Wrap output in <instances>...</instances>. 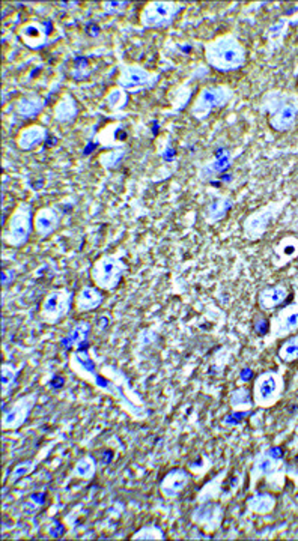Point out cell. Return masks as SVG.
<instances>
[{
    "label": "cell",
    "instance_id": "obj_25",
    "mask_svg": "<svg viewBox=\"0 0 298 541\" xmlns=\"http://www.w3.org/2000/svg\"><path fill=\"white\" fill-rule=\"evenodd\" d=\"M234 206V200L229 197H216L211 200L207 208L204 211V219L208 224H217L223 219H226V215L229 214V211Z\"/></svg>",
    "mask_w": 298,
    "mask_h": 541
},
{
    "label": "cell",
    "instance_id": "obj_13",
    "mask_svg": "<svg viewBox=\"0 0 298 541\" xmlns=\"http://www.w3.org/2000/svg\"><path fill=\"white\" fill-rule=\"evenodd\" d=\"M160 76L145 66L136 64H125L119 66L118 88L125 92H137L152 89L159 83Z\"/></svg>",
    "mask_w": 298,
    "mask_h": 541
},
{
    "label": "cell",
    "instance_id": "obj_6",
    "mask_svg": "<svg viewBox=\"0 0 298 541\" xmlns=\"http://www.w3.org/2000/svg\"><path fill=\"white\" fill-rule=\"evenodd\" d=\"M128 263L121 252L103 255L93 262L91 268V281L103 292H113L122 283L124 275L128 271Z\"/></svg>",
    "mask_w": 298,
    "mask_h": 541
},
{
    "label": "cell",
    "instance_id": "obj_26",
    "mask_svg": "<svg viewBox=\"0 0 298 541\" xmlns=\"http://www.w3.org/2000/svg\"><path fill=\"white\" fill-rule=\"evenodd\" d=\"M45 107V101L41 98L38 93H28L16 103V112L26 119L37 117L42 108Z\"/></svg>",
    "mask_w": 298,
    "mask_h": 541
},
{
    "label": "cell",
    "instance_id": "obj_21",
    "mask_svg": "<svg viewBox=\"0 0 298 541\" xmlns=\"http://www.w3.org/2000/svg\"><path fill=\"white\" fill-rule=\"evenodd\" d=\"M228 477V467H223L222 471L211 478L210 481L202 486V489L196 495V504L205 501H224L226 490H224V479Z\"/></svg>",
    "mask_w": 298,
    "mask_h": 541
},
{
    "label": "cell",
    "instance_id": "obj_33",
    "mask_svg": "<svg viewBox=\"0 0 298 541\" xmlns=\"http://www.w3.org/2000/svg\"><path fill=\"white\" fill-rule=\"evenodd\" d=\"M40 460H41V457H37V459H28V460H23V462L17 463V465L14 466L13 471H11V474H9V477H8L6 483H8L9 486L17 484L21 478L28 477L29 474H32V472L35 471V469H37Z\"/></svg>",
    "mask_w": 298,
    "mask_h": 541
},
{
    "label": "cell",
    "instance_id": "obj_34",
    "mask_svg": "<svg viewBox=\"0 0 298 541\" xmlns=\"http://www.w3.org/2000/svg\"><path fill=\"white\" fill-rule=\"evenodd\" d=\"M133 541H164L166 534L163 529L156 523H147L131 535Z\"/></svg>",
    "mask_w": 298,
    "mask_h": 541
},
{
    "label": "cell",
    "instance_id": "obj_23",
    "mask_svg": "<svg viewBox=\"0 0 298 541\" xmlns=\"http://www.w3.org/2000/svg\"><path fill=\"white\" fill-rule=\"evenodd\" d=\"M89 335H91V323L86 320H80L61 340V346L65 349V351H76V349L88 347Z\"/></svg>",
    "mask_w": 298,
    "mask_h": 541
},
{
    "label": "cell",
    "instance_id": "obj_28",
    "mask_svg": "<svg viewBox=\"0 0 298 541\" xmlns=\"http://www.w3.org/2000/svg\"><path fill=\"white\" fill-rule=\"evenodd\" d=\"M79 113V107L76 100L73 98L71 93H64L61 98H59L57 104L55 105V120L61 124H68L73 122V120L77 117Z\"/></svg>",
    "mask_w": 298,
    "mask_h": 541
},
{
    "label": "cell",
    "instance_id": "obj_14",
    "mask_svg": "<svg viewBox=\"0 0 298 541\" xmlns=\"http://www.w3.org/2000/svg\"><path fill=\"white\" fill-rule=\"evenodd\" d=\"M298 332V299L280 307L270 319V331L265 335L267 343L285 340L286 337Z\"/></svg>",
    "mask_w": 298,
    "mask_h": 541
},
{
    "label": "cell",
    "instance_id": "obj_1",
    "mask_svg": "<svg viewBox=\"0 0 298 541\" xmlns=\"http://www.w3.org/2000/svg\"><path fill=\"white\" fill-rule=\"evenodd\" d=\"M69 368L73 370L74 375H77L80 379L92 385L93 388H97L101 392L115 399L118 405L121 406L122 411H125L134 421H143L149 417L151 411L145 405H137L136 402L131 400L125 394L121 383H118L109 376H105L103 371H98L97 364H95V361L89 355L88 347L73 351V354L69 355Z\"/></svg>",
    "mask_w": 298,
    "mask_h": 541
},
{
    "label": "cell",
    "instance_id": "obj_8",
    "mask_svg": "<svg viewBox=\"0 0 298 541\" xmlns=\"http://www.w3.org/2000/svg\"><path fill=\"white\" fill-rule=\"evenodd\" d=\"M234 98V91L228 84H208L202 88L190 105V115L196 120H207L212 112L223 108Z\"/></svg>",
    "mask_w": 298,
    "mask_h": 541
},
{
    "label": "cell",
    "instance_id": "obj_11",
    "mask_svg": "<svg viewBox=\"0 0 298 541\" xmlns=\"http://www.w3.org/2000/svg\"><path fill=\"white\" fill-rule=\"evenodd\" d=\"M38 399H40V392L30 391L23 395H18L8 407L4 406L2 419H0V427H2V431H16L25 426L30 418L33 407L37 406Z\"/></svg>",
    "mask_w": 298,
    "mask_h": 541
},
{
    "label": "cell",
    "instance_id": "obj_35",
    "mask_svg": "<svg viewBox=\"0 0 298 541\" xmlns=\"http://www.w3.org/2000/svg\"><path fill=\"white\" fill-rule=\"evenodd\" d=\"M298 255V240L294 236L283 238L276 247V260L291 262Z\"/></svg>",
    "mask_w": 298,
    "mask_h": 541
},
{
    "label": "cell",
    "instance_id": "obj_17",
    "mask_svg": "<svg viewBox=\"0 0 298 541\" xmlns=\"http://www.w3.org/2000/svg\"><path fill=\"white\" fill-rule=\"evenodd\" d=\"M61 221H62V212L59 211L57 204L40 208L38 211H35V216H33L35 233H37L38 238L41 239L49 238L57 231L59 226H61Z\"/></svg>",
    "mask_w": 298,
    "mask_h": 541
},
{
    "label": "cell",
    "instance_id": "obj_32",
    "mask_svg": "<svg viewBox=\"0 0 298 541\" xmlns=\"http://www.w3.org/2000/svg\"><path fill=\"white\" fill-rule=\"evenodd\" d=\"M277 358L283 366H290L298 361V332L286 337L277 349Z\"/></svg>",
    "mask_w": 298,
    "mask_h": 541
},
{
    "label": "cell",
    "instance_id": "obj_15",
    "mask_svg": "<svg viewBox=\"0 0 298 541\" xmlns=\"http://www.w3.org/2000/svg\"><path fill=\"white\" fill-rule=\"evenodd\" d=\"M223 501H205L199 502L190 514V520L205 534L217 533L224 519Z\"/></svg>",
    "mask_w": 298,
    "mask_h": 541
},
{
    "label": "cell",
    "instance_id": "obj_2",
    "mask_svg": "<svg viewBox=\"0 0 298 541\" xmlns=\"http://www.w3.org/2000/svg\"><path fill=\"white\" fill-rule=\"evenodd\" d=\"M205 62L217 72H234L247 62V52L241 40L232 32L222 33L204 44Z\"/></svg>",
    "mask_w": 298,
    "mask_h": 541
},
{
    "label": "cell",
    "instance_id": "obj_24",
    "mask_svg": "<svg viewBox=\"0 0 298 541\" xmlns=\"http://www.w3.org/2000/svg\"><path fill=\"white\" fill-rule=\"evenodd\" d=\"M47 136H49V132H47V129L44 127L29 125L18 132L17 146L21 151L29 152L35 148H38L41 143H44L47 140Z\"/></svg>",
    "mask_w": 298,
    "mask_h": 541
},
{
    "label": "cell",
    "instance_id": "obj_29",
    "mask_svg": "<svg viewBox=\"0 0 298 541\" xmlns=\"http://www.w3.org/2000/svg\"><path fill=\"white\" fill-rule=\"evenodd\" d=\"M97 471H98L97 459H95L92 454H85V455H81L80 459H77V462L74 463L73 469H71V472H69V478L71 479L77 478L81 481H89L95 475H97Z\"/></svg>",
    "mask_w": 298,
    "mask_h": 541
},
{
    "label": "cell",
    "instance_id": "obj_31",
    "mask_svg": "<svg viewBox=\"0 0 298 541\" xmlns=\"http://www.w3.org/2000/svg\"><path fill=\"white\" fill-rule=\"evenodd\" d=\"M23 367H17L13 363H4L0 367V378H2V400L5 402L11 392L14 391L18 383V376Z\"/></svg>",
    "mask_w": 298,
    "mask_h": 541
},
{
    "label": "cell",
    "instance_id": "obj_9",
    "mask_svg": "<svg viewBox=\"0 0 298 541\" xmlns=\"http://www.w3.org/2000/svg\"><path fill=\"white\" fill-rule=\"evenodd\" d=\"M76 293L68 287H56L47 293L40 306V319L42 323L55 327L69 316L74 308Z\"/></svg>",
    "mask_w": 298,
    "mask_h": 541
},
{
    "label": "cell",
    "instance_id": "obj_12",
    "mask_svg": "<svg viewBox=\"0 0 298 541\" xmlns=\"http://www.w3.org/2000/svg\"><path fill=\"white\" fill-rule=\"evenodd\" d=\"M283 202H276L265 204L253 212H250L243 220V235L250 243L259 240L267 233L270 226L277 220V216L282 212Z\"/></svg>",
    "mask_w": 298,
    "mask_h": 541
},
{
    "label": "cell",
    "instance_id": "obj_37",
    "mask_svg": "<svg viewBox=\"0 0 298 541\" xmlns=\"http://www.w3.org/2000/svg\"><path fill=\"white\" fill-rule=\"evenodd\" d=\"M130 2H107V4H103V11L109 16H116V14H122Z\"/></svg>",
    "mask_w": 298,
    "mask_h": 541
},
{
    "label": "cell",
    "instance_id": "obj_30",
    "mask_svg": "<svg viewBox=\"0 0 298 541\" xmlns=\"http://www.w3.org/2000/svg\"><path fill=\"white\" fill-rule=\"evenodd\" d=\"M229 406L232 412H252L255 407L252 390L247 387H238L229 394Z\"/></svg>",
    "mask_w": 298,
    "mask_h": 541
},
{
    "label": "cell",
    "instance_id": "obj_19",
    "mask_svg": "<svg viewBox=\"0 0 298 541\" xmlns=\"http://www.w3.org/2000/svg\"><path fill=\"white\" fill-rule=\"evenodd\" d=\"M290 293V287L285 284L267 286L258 295V307L265 313L276 311L288 301Z\"/></svg>",
    "mask_w": 298,
    "mask_h": 541
},
{
    "label": "cell",
    "instance_id": "obj_27",
    "mask_svg": "<svg viewBox=\"0 0 298 541\" xmlns=\"http://www.w3.org/2000/svg\"><path fill=\"white\" fill-rule=\"evenodd\" d=\"M229 167H231V153L228 149L222 148L216 151V155H214L212 161L207 163L204 167H202L199 175H200V179H208L226 172Z\"/></svg>",
    "mask_w": 298,
    "mask_h": 541
},
{
    "label": "cell",
    "instance_id": "obj_7",
    "mask_svg": "<svg viewBox=\"0 0 298 541\" xmlns=\"http://www.w3.org/2000/svg\"><path fill=\"white\" fill-rule=\"evenodd\" d=\"M33 208L29 202H20L14 208L13 214L9 215V220L4 227L2 240L4 244L13 248L25 247L32 233L35 232L33 227Z\"/></svg>",
    "mask_w": 298,
    "mask_h": 541
},
{
    "label": "cell",
    "instance_id": "obj_5",
    "mask_svg": "<svg viewBox=\"0 0 298 541\" xmlns=\"http://www.w3.org/2000/svg\"><path fill=\"white\" fill-rule=\"evenodd\" d=\"M285 366L279 368H270L259 373L253 379L252 397L255 407L270 409L276 406L286 392V379H285Z\"/></svg>",
    "mask_w": 298,
    "mask_h": 541
},
{
    "label": "cell",
    "instance_id": "obj_4",
    "mask_svg": "<svg viewBox=\"0 0 298 541\" xmlns=\"http://www.w3.org/2000/svg\"><path fill=\"white\" fill-rule=\"evenodd\" d=\"M262 113L268 117V124L279 132L290 131L298 115V98L291 93L270 92L262 100Z\"/></svg>",
    "mask_w": 298,
    "mask_h": 541
},
{
    "label": "cell",
    "instance_id": "obj_16",
    "mask_svg": "<svg viewBox=\"0 0 298 541\" xmlns=\"http://www.w3.org/2000/svg\"><path fill=\"white\" fill-rule=\"evenodd\" d=\"M192 483V474L185 467H173L166 472L159 483L160 495L166 499H176L181 496Z\"/></svg>",
    "mask_w": 298,
    "mask_h": 541
},
{
    "label": "cell",
    "instance_id": "obj_10",
    "mask_svg": "<svg viewBox=\"0 0 298 541\" xmlns=\"http://www.w3.org/2000/svg\"><path fill=\"white\" fill-rule=\"evenodd\" d=\"M184 5L171 0H152L142 8L140 24L145 29H164L184 11Z\"/></svg>",
    "mask_w": 298,
    "mask_h": 541
},
{
    "label": "cell",
    "instance_id": "obj_3",
    "mask_svg": "<svg viewBox=\"0 0 298 541\" xmlns=\"http://www.w3.org/2000/svg\"><path fill=\"white\" fill-rule=\"evenodd\" d=\"M260 479L273 491H280L286 479V462L280 447H268L255 454L250 466V491L256 490Z\"/></svg>",
    "mask_w": 298,
    "mask_h": 541
},
{
    "label": "cell",
    "instance_id": "obj_18",
    "mask_svg": "<svg viewBox=\"0 0 298 541\" xmlns=\"http://www.w3.org/2000/svg\"><path fill=\"white\" fill-rule=\"evenodd\" d=\"M47 26H50V21L28 23L23 28H20L18 36L21 38L23 44L28 45L29 48H33V50H40V48L49 44L47 41H49V36L53 30V28L47 29Z\"/></svg>",
    "mask_w": 298,
    "mask_h": 541
},
{
    "label": "cell",
    "instance_id": "obj_36",
    "mask_svg": "<svg viewBox=\"0 0 298 541\" xmlns=\"http://www.w3.org/2000/svg\"><path fill=\"white\" fill-rule=\"evenodd\" d=\"M127 103V92L121 88H115L112 92L107 95V104L112 108V110H119L122 108Z\"/></svg>",
    "mask_w": 298,
    "mask_h": 541
},
{
    "label": "cell",
    "instance_id": "obj_22",
    "mask_svg": "<svg viewBox=\"0 0 298 541\" xmlns=\"http://www.w3.org/2000/svg\"><path fill=\"white\" fill-rule=\"evenodd\" d=\"M277 505V498L271 491L253 490L252 495L246 499V508L248 513L256 516L271 514Z\"/></svg>",
    "mask_w": 298,
    "mask_h": 541
},
{
    "label": "cell",
    "instance_id": "obj_38",
    "mask_svg": "<svg viewBox=\"0 0 298 541\" xmlns=\"http://www.w3.org/2000/svg\"><path fill=\"white\" fill-rule=\"evenodd\" d=\"M253 330L258 335L265 337L270 331V319H265L264 316H256L253 322Z\"/></svg>",
    "mask_w": 298,
    "mask_h": 541
},
{
    "label": "cell",
    "instance_id": "obj_20",
    "mask_svg": "<svg viewBox=\"0 0 298 541\" xmlns=\"http://www.w3.org/2000/svg\"><path fill=\"white\" fill-rule=\"evenodd\" d=\"M104 303V292L93 284H85L76 293L74 310L80 315L95 311Z\"/></svg>",
    "mask_w": 298,
    "mask_h": 541
}]
</instances>
